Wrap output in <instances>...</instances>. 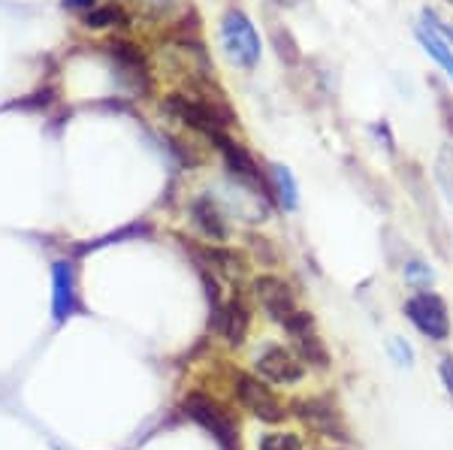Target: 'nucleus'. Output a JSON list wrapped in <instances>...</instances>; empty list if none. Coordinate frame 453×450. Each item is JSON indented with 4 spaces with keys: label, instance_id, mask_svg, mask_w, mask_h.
<instances>
[{
    "label": "nucleus",
    "instance_id": "f257e3e1",
    "mask_svg": "<svg viewBox=\"0 0 453 450\" xmlns=\"http://www.w3.org/2000/svg\"><path fill=\"white\" fill-rule=\"evenodd\" d=\"M160 109L170 115L173 121L179 125L196 130L203 133L206 140L218 133H226L233 125H236V115L226 109L224 100H206V94H181V91H173L160 100Z\"/></svg>",
    "mask_w": 453,
    "mask_h": 450
},
{
    "label": "nucleus",
    "instance_id": "f03ea898",
    "mask_svg": "<svg viewBox=\"0 0 453 450\" xmlns=\"http://www.w3.org/2000/svg\"><path fill=\"white\" fill-rule=\"evenodd\" d=\"M218 25H221V46L224 55L230 57V64H236L245 72L257 70L263 57V40L257 27H254V19L248 16L242 6L230 4Z\"/></svg>",
    "mask_w": 453,
    "mask_h": 450
},
{
    "label": "nucleus",
    "instance_id": "7ed1b4c3",
    "mask_svg": "<svg viewBox=\"0 0 453 450\" xmlns=\"http://www.w3.org/2000/svg\"><path fill=\"white\" fill-rule=\"evenodd\" d=\"M405 317L411 321L426 339L444 342L450 336V315L444 300L433 290H418L411 300L405 302Z\"/></svg>",
    "mask_w": 453,
    "mask_h": 450
},
{
    "label": "nucleus",
    "instance_id": "20e7f679",
    "mask_svg": "<svg viewBox=\"0 0 453 450\" xmlns=\"http://www.w3.org/2000/svg\"><path fill=\"white\" fill-rule=\"evenodd\" d=\"M185 411H188V417H194L196 423L203 426V430L215 435L221 450H239V426L233 423V417L226 415L218 402H211L209 396L191 393L185 399Z\"/></svg>",
    "mask_w": 453,
    "mask_h": 450
},
{
    "label": "nucleus",
    "instance_id": "39448f33",
    "mask_svg": "<svg viewBox=\"0 0 453 450\" xmlns=\"http://www.w3.org/2000/svg\"><path fill=\"white\" fill-rule=\"evenodd\" d=\"M106 55L112 57V67L119 72V79L127 85L130 91L136 94H149L151 91V67H149V57L140 46L127 40H112L106 42Z\"/></svg>",
    "mask_w": 453,
    "mask_h": 450
},
{
    "label": "nucleus",
    "instance_id": "423d86ee",
    "mask_svg": "<svg viewBox=\"0 0 453 450\" xmlns=\"http://www.w3.org/2000/svg\"><path fill=\"white\" fill-rule=\"evenodd\" d=\"M254 296H257L260 309L266 311L269 321H275L281 326H288L299 311H303L296 306L294 290H290L288 281L279 278V275H260V278H254Z\"/></svg>",
    "mask_w": 453,
    "mask_h": 450
},
{
    "label": "nucleus",
    "instance_id": "0eeeda50",
    "mask_svg": "<svg viewBox=\"0 0 453 450\" xmlns=\"http://www.w3.org/2000/svg\"><path fill=\"white\" fill-rule=\"evenodd\" d=\"M82 311L76 285V266L70 260H55L52 263V317L55 324H67Z\"/></svg>",
    "mask_w": 453,
    "mask_h": 450
},
{
    "label": "nucleus",
    "instance_id": "6e6552de",
    "mask_svg": "<svg viewBox=\"0 0 453 450\" xmlns=\"http://www.w3.org/2000/svg\"><path fill=\"white\" fill-rule=\"evenodd\" d=\"M236 393L245 411H251L254 417L266 420V423H279L284 420V405L279 402V396L266 387L260 378L251 375H236Z\"/></svg>",
    "mask_w": 453,
    "mask_h": 450
},
{
    "label": "nucleus",
    "instance_id": "1a4fd4ad",
    "mask_svg": "<svg viewBox=\"0 0 453 450\" xmlns=\"http://www.w3.org/2000/svg\"><path fill=\"white\" fill-rule=\"evenodd\" d=\"M188 212H191V224L209 239L211 245H221L230 239L226 212L221 209V202L211 197V194H200V197H194L191 206H188Z\"/></svg>",
    "mask_w": 453,
    "mask_h": 450
},
{
    "label": "nucleus",
    "instance_id": "9d476101",
    "mask_svg": "<svg viewBox=\"0 0 453 450\" xmlns=\"http://www.w3.org/2000/svg\"><path fill=\"white\" fill-rule=\"evenodd\" d=\"M284 330H288V336L294 339L299 357L309 360L311 366H318V369L330 366V354H326V347H324V342H320V336L314 332V321H311L309 311H299V315L288 326H284Z\"/></svg>",
    "mask_w": 453,
    "mask_h": 450
},
{
    "label": "nucleus",
    "instance_id": "9b49d317",
    "mask_svg": "<svg viewBox=\"0 0 453 450\" xmlns=\"http://www.w3.org/2000/svg\"><path fill=\"white\" fill-rule=\"evenodd\" d=\"M257 372L273 384H296L305 375V369L303 360L294 357L290 351H284L279 345H269L257 357Z\"/></svg>",
    "mask_w": 453,
    "mask_h": 450
},
{
    "label": "nucleus",
    "instance_id": "f8f14e48",
    "mask_svg": "<svg viewBox=\"0 0 453 450\" xmlns=\"http://www.w3.org/2000/svg\"><path fill=\"white\" fill-rule=\"evenodd\" d=\"M215 326L221 330V336L226 339L230 345H242L245 336H248V326H251V311L242 300H230L226 306H221L215 311Z\"/></svg>",
    "mask_w": 453,
    "mask_h": 450
},
{
    "label": "nucleus",
    "instance_id": "ddd939ff",
    "mask_svg": "<svg viewBox=\"0 0 453 450\" xmlns=\"http://www.w3.org/2000/svg\"><path fill=\"white\" fill-rule=\"evenodd\" d=\"M266 181H269V191H273L275 206L284 209V212H296L299 209V185L290 172V166L284 164H269L266 166Z\"/></svg>",
    "mask_w": 453,
    "mask_h": 450
},
{
    "label": "nucleus",
    "instance_id": "4468645a",
    "mask_svg": "<svg viewBox=\"0 0 453 450\" xmlns=\"http://www.w3.org/2000/svg\"><path fill=\"white\" fill-rule=\"evenodd\" d=\"M296 408H299V417H303L309 426H314V430L333 435V439H345L342 417L330 402H324V399H309V402H299Z\"/></svg>",
    "mask_w": 453,
    "mask_h": 450
},
{
    "label": "nucleus",
    "instance_id": "2eb2a0df",
    "mask_svg": "<svg viewBox=\"0 0 453 450\" xmlns=\"http://www.w3.org/2000/svg\"><path fill=\"white\" fill-rule=\"evenodd\" d=\"M414 36H418V42L423 46V52H426L438 64V67L444 70V76H448L450 85H453V49H450V42L444 40L441 34H435L433 27L423 25V21H420L418 27H414Z\"/></svg>",
    "mask_w": 453,
    "mask_h": 450
},
{
    "label": "nucleus",
    "instance_id": "dca6fc26",
    "mask_svg": "<svg viewBox=\"0 0 453 450\" xmlns=\"http://www.w3.org/2000/svg\"><path fill=\"white\" fill-rule=\"evenodd\" d=\"M85 27H94V31H106V27H130V16L124 12L121 4H104L94 6L82 16Z\"/></svg>",
    "mask_w": 453,
    "mask_h": 450
},
{
    "label": "nucleus",
    "instance_id": "f3484780",
    "mask_svg": "<svg viewBox=\"0 0 453 450\" xmlns=\"http://www.w3.org/2000/svg\"><path fill=\"white\" fill-rule=\"evenodd\" d=\"M402 275H405V281L411 287H418V290H429L433 287V281H435V272H433V266L426 263V260H420V257H411L405 266H402Z\"/></svg>",
    "mask_w": 453,
    "mask_h": 450
},
{
    "label": "nucleus",
    "instance_id": "a211bd4d",
    "mask_svg": "<svg viewBox=\"0 0 453 450\" xmlns=\"http://www.w3.org/2000/svg\"><path fill=\"white\" fill-rule=\"evenodd\" d=\"M273 42H275V52H279V57L284 64H296L299 57H303L299 55L296 40L288 31H281V27H273Z\"/></svg>",
    "mask_w": 453,
    "mask_h": 450
},
{
    "label": "nucleus",
    "instance_id": "6ab92c4d",
    "mask_svg": "<svg viewBox=\"0 0 453 450\" xmlns=\"http://www.w3.org/2000/svg\"><path fill=\"white\" fill-rule=\"evenodd\" d=\"M257 450H303V441L294 432H273V435H263Z\"/></svg>",
    "mask_w": 453,
    "mask_h": 450
},
{
    "label": "nucleus",
    "instance_id": "aec40b11",
    "mask_svg": "<svg viewBox=\"0 0 453 450\" xmlns=\"http://www.w3.org/2000/svg\"><path fill=\"white\" fill-rule=\"evenodd\" d=\"M145 19H166L179 6V0H134Z\"/></svg>",
    "mask_w": 453,
    "mask_h": 450
},
{
    "label": "nucleus",
    "instance_id": "412c9836",
    "mask_svg": "<svg viewBox=\"0 0 453 450\" xmlns=\"http://www.w3.org/2000/svg\"><path fill=\"white\" fill-rule=\"evenodd\" d=\"M420 21H423V25H426V27H433L435 34H441L448 42H453V27H450L448 21H444L441 16H438L435 10H429V6H426V10L420 12Z\"/></svg>",
    "mask_w": 453,
    "mask_h": 450
},
{
    "label": "nucleus",
    "instance_id": "4be33fe9",
    "mask_svg": "<svg viewBox=\"0 0 453 450\" xmlns=\"http://www.w3.org/2000/svg\"><path fill=\"white\" fill-rule=\"evenodd\" d=\"M390 357L396 360V366H414V351L411 345L405 342V339L393 336L390 339Z\"/></svg>",
    "mask_w": 453,
    "mask_h": 450
},
{
    "label": "nucleus",
    "instance_id": "5701e85b",
    "mask_svg": "<svg viewBox=\"0 0 453 450\" xmlns=\"http://www.w3.org/2000/svg\"><path fill=\"white\" fill-rule=\"evenodd\" d=\"M438 109H441V118H444V127H448V133H453V97L441 94V97H438Z\"/></svg>",
    "mask_w": 453,
    "mask_h": 450
},
{
    "label": "nucleus",
    "instance_id": "b1692460",
    "mask_svg": "<svg viewBox=\"0 0 453 450\" xmlns=\"http://www.w3.org/2000/svg\"><path fill=\"white\" fill-rule=\"evenodd\" d=\"M441 381H444V387L450 390V396H453V360H441Z\"/></svg>",
    "mask_w": 453,
    "mask_h": 450
},
{
    "label": "nucleus",
    "instance_id": "393cba45",
    "mask_svg": "<svg viewBox=\"0 0 453 450\" xmlns=\"http://www.w3.org/2000/svg\"><path fill=\"white\" fill-rule=\"evenodd\" d=\"M64 6H67V10H76V12H88L97 6V0H64Z\"/></svg>",
    "mask_w": 453,
    "mask_h": 450
},
{
    "label": "nucleus",
    "instance_id": "a878e982",
    "mask_svg": "<svg viewBox=\"0 0 453 450\" xmlns=\"http://www.w3.org/2000/svg\"><path fill=\"white\" fill-rule=\"evenodd\" d=\"M279 4H281V6H299L303 0H279Z\"/></svg>",
    "mask_w": 453,
    "mask_h": 450
},
{
    "label": "nucleus",
    "instance_id": "bb28decb",
    "mask_svg": "<svg viewBox=\"0 0 453 450\" xmlns=\"http://www.w3.org/2000/svg\"><path fill=\"white\" fill-rule=\"evenodd\" d=\"M450 4H453V0H450Z\"/></svg>",
    "mask_w": 453,
    "mask_h": 450
}]
</instances>
